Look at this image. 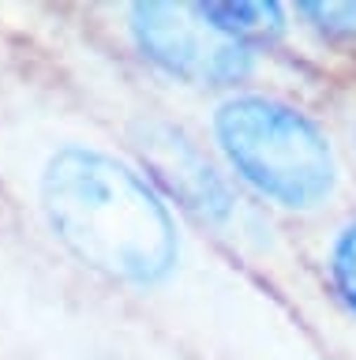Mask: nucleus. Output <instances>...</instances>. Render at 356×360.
<instances>
[{
	"instance_id": "obj_1",
	"label": "nucleus",
	"mask_w": 356,
	"mask_h": 360,
	"mask_svg": "<svg viewBox=\"0 0 356 360\" xmlns=\"http://www.w3.org/2000/svg\"><path fill=\"white\" fill-rule=\"evenodd\" d=\"M34 207L72 263L147 304L184 360H338L251 270L225 255L124 146L60 139Z\"/></svg>"
},
{
	"instance_id": "obj_3",
	"label": "nucleus",
	"mask_w": 356,
	"mask_h": 360,
	"mask_svg": "<svg viewBox=\"0 0 356 360\" xmlns=\"http://www.w3.org/2000/svg\"><path fill=\"white\" fill-rule=\"evenodd\" d=\"M117 41L139 64V72L184 98L187 105L203 98L232 94L248 86H277L300 98L322 101L334 86V75L289 56L266 53L221 30L187 0H131L109 8Z\"/></svg>"
},
{
	"instance_id": "obj_2",
	"label": "nucleus",
	"mask_w": 356,
	"mask_h": 360,
	"mask_svg": "<svg viewBox=\"0 0 356 360\" xmlns=\"http://www.w3.org/2000/svg\"><path fill=\"white\" fill-rule=\"evenodd\" d=\"M187 112L232 184L296 240L356 210V169L319 101L248 86Z\"/></svg>"
},
{
	"instance_id": "obj_6",
	"label": "nucleus",
	"mask_w": 356,
	"mask_h": 360,
	"mask_svg": "<svg viewBox=\"0 0 356 360\" xmlns=\"http://www.w3.org/2000/svg\"><path fill=\"white\" fill-rule=\"evenodd\" d=\"M319 105L327 109V117L334 120L345 150H349V162L356 169V72L334 79V86L327 90V98H322Z\"/></svg>"
},
{
	"instance_id": "obj_5",
	"label": "nucleus",
	"mask_w": 356,
	"mask_h": 360,
	"mask_svg": "<svg viewBox=\"0 0 356 360\" xmlns=\"http://www.w3.org/2000/svg\"><path fill=\"white\" fill-rule=\"evenodd\" d=\"M296 22L330 75L356 72V0H293Z\"/></svg>"
},
{
	"instance_id": "obj_4",
	"label": "nucleus",
	"mask_w": 356,
	"mask_h": 360,
	"mask_svg": "<svg viewBox=\"0 0 356 360\" xmlns=\"http://www.w3.org/2000/svg\"><path fill=\"white\" fill-rule=\"evenodd\" d=\"M300 244H304L308 266L319 281L322 297L356 334V210L308 233Z\"/></svg>"
}]
</instances>
